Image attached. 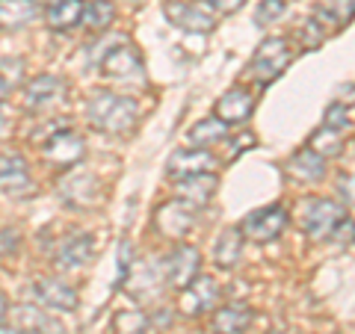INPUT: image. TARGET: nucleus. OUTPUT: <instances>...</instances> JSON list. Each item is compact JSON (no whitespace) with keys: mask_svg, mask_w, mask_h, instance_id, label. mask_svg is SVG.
<instances>
[{"mask_svg":"<svg viewBox=\"0 0 355 334\" xmlns=\"http://www.w3.org/2000/svg\"><path fill=\"white\" fill-rule=\"evenodd\" d=\"M83 0H53L44 9V21H48L51 30H74L83 24Z\"/></svg>","mask_w":355,"mask_h":334,"instance_id":"obj_21","label":"nucleus"},{"mask_svg":"<svg viewBox=\"0 0 355 334\" xmlns=\"http://www.w3.org/2000/svg\"><path fill=\"white\" fill-rule=\"evenodd\" d=\"M311 148L317 154H323V157H338V154H343V133L323 125L311 137Z\"/></svg>","mask_w":355,"mask_h":334,"instance_id":"obj_26","label":"nucleus"},{"mask_svg":"<svg viewBox=\"0 0 355 334\" xmlns=\"http://www.w3.org/2000/svg\"><path fill=\"white\" fill-rule=\"evenodd\" d=\"M219 302V284L210 275H196L190 284L178 290V310L184 317H202Z\"/></svg>","mask_w":355,"mask_h":334,"instance_id":"obj_5","label":"nucleus"},{"mask_svg":"<svg viewBox=\"0 0 355 334\" xmlns=\"http://www.w3.org/2000/svg\"><path fill=\"white\" fill-rule=\"evenodd\" d=\"M65 92V83L57 74H39L24 86V107L27 109H44L57 104Z\"/></svg>","mask_w":355,"mask_h":334,"instance_id":"obj_16","label":"nucleus"},{"mask_svg":"<svg viewBox=\"0 0 355 334\" xmlns=\"http://www.w3.org/2000/svg\"><path fill=\"white\" fill-rule=\"evenodd\" d=\"M39 15L36 0H0V27L21 30Z\"/></svg>","mask_w":355,"mask_h":334,"instance_id":"obj_23","label":"nucleus"},{"mask_svg":"<svg viewBox=\"0 0 355 334\" xmlns=\"http://www.w3.org/2000/svg\"><path fill=\"white\" fill-rule=\"evenodd\" d=\"M340 195H343V202L355 204V175L352 177H343V181H340Z\"/></svg>","mask_w":355,"mask_h":334,"instance_id":"obj_36","label":"nucleus"},{"mask_svg":"<svg viewBox=\"0 0 355 334\" xmlns=\"http://www.w3.org/2000/svg\"><path fill=\"white\" fill-rule=\"evenodd\" d=\"M33 299L42 305V308H51V310H62V314H71L80 305V296L71 284L60 281V278H39L33 281Z\"/></svg>","mask_w":355,"mask_h":334,"instance_id":"obj_10","label":"nucleus"},{"mask_svg":"<svg viewBox=\"0 0 355 334\" xmlns=\"http://www.w3.org/2000/svg\"><path fill=\"white\" fill-rule=\"evenodd\" d=\"M293 36H296V44H299V48H305V51H317L320 44H323L326 33H323V27H320V21L305 18V21H299V27L293 30Z\"/></svg>","mask_w":355,"mask_h":334,"instance_id":"obj_27","label":"nucleus"},{"mask_svg":"<svg viewBox=\"0 0 355 334\" xmlns=\"http://www.w3.org/2000/svg\"><path fill=\"white\" fill-rule=\"evenodd\" d=\"M323 125L326 128H331V130H347L349 128V109L347 107H343L340 101L338 104H329L326 107V116H323Z\"/></svg>","mask_w":355,"mask_h":334,"instance_id":"obj_31","label":"nucleus"},{"mask_svg":"<svg viewBox=\"0 0 355 334\" xmlns=\"http://www.w3.org/2000/svg\"><path fill=\"white\" fill-rule=\"evenodd\" d=\"M0 334H24L21 328H9V326H0Z\"/></svg>","mask_w":355,"mask_h":334,"instance_id":"obj_40","label":"nucleus"},{"mask_svg":"<svg viewBox=\"0 0 355 334\" xmlns=\"http://www.w3.org/2000/svg\"><path fill=\"white\" fill-rule=\"evenodd\" d=\"M196 213H193V204L181 202V198H172V202H163L154 213V228H157L163 237L169 240H181L187 237V231L193 228Z\"/></svg>","mask_w":355,"mask_h":334,"instance_id":"obj_9","label":"nucleus"},{"mask_svg":"<svg viewBox=\"0 0 355 334\" xmlns=\"http://www.w3.org/2000/svg\"><path fill=\"white\" fill-rule=\"evenodd\" d=\"M42 154H44V160H48L51 166H57V169H71V166H77L83 160L86 146H83L80 133L60 130V133H53V137L44 142Z\"/></svg>","mask_w":355,"mask_h":334,"instance_id":"obj_11","label":"nucleus"},{"mask_svg":"<svg viewBox=\"0 0 355 334\" xmlns=\"http://www.w3.org/2000/svg\"><path fill=\"white\" fill-rule=\"evenodd\" d=\"M116 21V3L113 0H89L83 9V27L92 33H101Z\"/></svg>","mask_w":355,"mask_h":334,"instance_id":"obj_25","label":"nucleus"},{"mask_svg":"<svg viewBox=\"0 0 355 334\" xmlns=\"http://www.w3.org/2000/svg\"><path fill=\"white\" fill-rule=\"evenodd\" d=\"M287 12V0H261L258 9H254V24L266 27L272 21H279Z\"/></svg>","mask_w":355,"mask_h":334,"instance_id":"obj_30","label":"nucleus"},{"mask_svg":"<svg viewBox=\"0 0 355 334\" xmlns=\"http://www.w3.org/2000/svg\"><path fill=\"white\" fill-rule=\"evenodd\" d=\"M252 308L249 305H225L214 314V322H210V331L214 334H243L252 326Z\"/></svg>","mask_w":355,"mask_h":334,"instance_id":"obj_20","label":"nucleus"},{"mask_svg":"<svg viewBox=\"0 0 355 334\" xmlns=\"http://www.w3.org/2000/svg\"><path fill=\"white\" fill-rule=\"evenodd\" d=\"M163 12L169 18V24L187 33H210L216 27L214 12L202 3H193V0H166Z\"/></svg>","mask_w":355,"mask_h":334,"instance_id":"obj_7","label":"nucleus"},{"mask_svg":"<svg viewBox=\"0 0 355 334\" xmlns=\"http://www.w3.org/2000/svg\"><path fill=\"white\" fill-rule=\"evenodd\" d=\"M293 60V51L284 39H263L258 48L252 53V62H249V74L254 77V83H272L287 65Z\"/></svg>","mask_w":355,"mask_h":334,"instance_id":"obj_2","label":"nucleus"},{"mask_svg":"<svg viewBox=\"0 0 355 334\" xmlns=\"http://www.w3.org/2000/svg\"><path fill=\"white\" fill-rule=\"evenodd\" d=\"M6 128H9V118H6L3 109H0V137H3V133H6Z\"/></svg>","mask_w":355,"mask_h":334,"instance_id":"obj_39","label":"nucleus"},{"mask_svg":"<svg viewBox=\"0 0 355 334\" xmlns=\"http://www.w3.org/2000/svg\"><path fill=\"white\" fill-rule=\"evenodd\" d=\"M243 3H246V0H207V6L219 15H234L243 9Z\"/></svg>","mask_w":355,"mask_h":334,"instance_id":"obj_33","label":"nucleus"},{"mask_svg":"<svg viewBox=\"0 0 355 334\" xmlns=\"http://www.w3.org/2000/svg\"><path fill=\"white\" fill-rule=\"evenodd\" d=\"M243 246H246V237H243L240 228H225L216 237L214 246V261L222 266V270H234L243 258Z\"/></svg>","mask_w":355,"mask_h":334,"instance_id":"obj_22","label":"nucleus"},{"mask_svg":"<svg viewBox=\"0 0 355 334\" xmlns=\"http://www.w3.org/2000/svg\"><path fill=\"white\" fill-rule=\"evenodd\" d=\"M18 249V231H0V252L9 254V252H15Z\"/></svg>","mask_w":355,"mask_h":334,"instance_id":"obj_35","label":"nucleus"},{"mask_svg":"<svg viewBox=\"0 0 355 334\" xmlns=\"http://www.w3.org/2000/svg\"><path fill=\"white\" fill-rule=\"evenodd\" d=\"M6 95H9V83H6V77L0 74V104L6 101Z\"/></svg>","mask_w":355,"mask_h":334,"instance_id":"obj_37","label":"nucleus"},{"mask_svg":"<svg viewBox=\"0 0 355 334\" xmlns=\"http://www.w3.org/2000/svg\"><path fill=\"white\" fill-rule=\"evenodd\" d=\"M101 74L113 77V80H130V77L142 74V57L133 44H116L113 51L104 53L101 60Z\"/></svg>","mask_w":355,"mask_h":334,"instance_id":"obj_13","label":"nucleus"},{"mask_svg":"<svg viewBox=\"0 0 355 334\" xmlns=\"http://www.w3.org/2000/svg\"><path fill=\"white\" fill-rule=\"evenodd\" d=\"M92 258H95L92 234H71V237L62 243V249L57 252V266L65 272H71V270H83Z\"/></svg>","mask_w":355,"mask_h":334,"instance_id":"obj_18","label":"nucleus"},{"mask_svg":"<svg viewBox=\"0 0 355 334\" xmlns=\"http://www.w3.org/2000/svg\"><path fill=\"white\" fill-rule=\"evenodd\" d=\"M86 116L89 125L98 128L101 133H128L133 128V121L139 116V107L130 95H119V92H95L86 104Z\"/></svg>","mask_w":355,"mask_h":334,"instance_id":"obj_1","label":"nucleus"},{"mask_svg":"<svg viewBox=\"0 0 355 334\" xmlns=\"http://www.w3.org/2000/svg\"><path fill=\"white\" fill-rule=\"evenodd\" d=\"M216 186H219V177L214 172L190 175V177H181V181H178L175 198H181V202L193 204V207H202L216 195Z\"/></svg>","mask_w":355,"mask_h":334,"instance_id":"obj_17","label":"nucleus"},{"mask_svg":"<svg viewBox=\"0 0 355 334\" xmlns=\"http://www.w3.org/2000/svg\"><path fill=\"white\" fill-rule=\"evenodd\" d=\"M225 137H228V125L216 116L196 121V125L187 130V139H190L196 148H210V146H216V142H222Z\"/></svg>","mask_w":355,"mask_h":334,"instance_id":"obj_24","label":"nucleus"},{"mask_svg":"<svg viewBox=\"0 0 355 334\" xmlns=\"http://www.w3.org/2000/svg\"><path fill=\"white\" fill-rule=\"evenodd\" d=\"M57 198L69 207H92L101 198V181L92 172L71 169L57 184Z\"/></svg>","mask_w":355,"mask_h":334,"instance_id":"obj_6","label":"nucleus"},{"mask_svg":"<svg viewBox=\"0 0 355 334\" xmlns=\"http://www.w3.org/2000/svg\"><path fill=\"white\" fill-rule=\"evenodd\" d=\"M0 193L24 198L33 193V177L21 154H0Z\"/></svg>","mask_w":355,"mask_h":334,"instance_id":"obj_12","label":"nucleus"},{"mask_svg":"<svg viewBox=\"0 0 355 334\" xmlns=\"http://www.w3.org/2000/svg\"><path fill=\"white\" fill-rule=\"evenodd\" d=\"M317 15H320V21H329V24H338V27L347 24V21H352L349 0H320Z\"/></svg>","mask_w":355,"mask_h":334,"instance_id":"obj_29","label":"nucleus"},{"mask_svg":"<svg viewBox=\"0 0 355 334\" xmlns=\"http://www.w3.org/2000/svg\"><path fill=\"white\" fill-rule=\"evenodd\" d=\"M331 237H335V243H343V246H347V243H355V225L349 219H343L340 225L335 228V234H331Z\"/></svg>","mask_w":355,"mask_h":334,"instance_id":"obj_34","label":"nucleus"},{"mask_svg":"<svg viewBox=\"0 0 355 334\" xmlns=\"http://www.w3.org/2000/svg\"><path fill=\"white\" fill-rule=\"evenodd\" d=\"M287 228V210L282 204H270L261 210H252V213L240 222L243 237L252 243H272L279 240Z\"/></svg>","mask_w":355,"mask_h":334,"instance_id":"obj_4","label":"nucleus"},{"mask_svg":"<svg viewBox=\"0 0 355 334\" xmlns=\"http://www.w3.org/2000/svg\"><path fill=\"white\" fill-rule=\"evenodd\" d=\"M113 328L119 334H146L148 331V317L142 310L130 308V310H119L113 319Z\"/></svg>","mask_w":355,"mask_h":334,"instance_id":"obj_28","label":"nucleus"},{"mask_svg":"<svg viewBox=\"0 0 355 334\" xmlns=\"http://www.w3.org/2000/svg\"><path fill=\"white\" fill-rule=\"evenodd\" d=\"M130 261H133V246H130L128 240H121V243H119V284L128 278Z\"/></svg>","mask_w":355,"mask_h":334,"instance_id":"obj_32","label":"nucleus"},{"mask_svg":"<svg viewBox=\"0 0 355 334\" xmlns=\"http://www.w3.org/2000/svg\"><path fill=\"white\" fill-rule=\"evenodd\" d=\"M252 109H254V98L246 86H234V89H228L225 95L216 101L214 107V116L222 118L225 125H243L249 116H252Z\"/></svg>","mask_w":355,"mask_h":334,"instance_id":"obj_14","label":"nucleus"},{"mask_svg":"<svg viewBox=\"0 0 355 334\" xmlns=\"http://www.w3.org/2000/svg\"><path fill=\"white\" fill-rule=\"evenodd\" d=\"M6 310H9V302H6V296H3V290H0V322H3V317H6Z\"/></svg>","mask_w":355,"mask_h":334,"instance_id":"obj_38","label":"nucleus"},{"mask_svg":"<svg viewBox=\"0 0 355 334\" xmlns=\"http://www.w3.org/2000/svg\"><path fill=\"white\" fill-rule=\"evenodd\" d=\"M349 15L355 18V0H349Z\"/></svg>","mask_w":355,"mask_h":334,"instance_id":"obj_41","label":"nucleus"},{"mask_svg":"<svg viewBox=\"0 0 355 334\" xmlns=\"http://www.w3.org/2000/svg\"><path fill=\"white\" fill-rule=\"evenodd\" d=\"M216 166V157L210 154L207 148H184V151H175L169 163H166V172L172 177H190V175H202V172H214Z\"/></svg>","mask_w":355,"mask_h":334,"instance_id":"obj_15","label":"nucleus"},{"mask_svg":"<svg viewBox=\"0 0 355 334\" xmlns=\"http://www.w3.org/2000/svg\"><path fill=\"white\" fill-rule=\"evenodd\" d=\"M198 270H202V254H198V249H193V246H178L163 258V278L169 287H175V290H181V287L190 284L198 275Z\"/></svg>","mask_w":355,"mask_h":334,"instance_id":"obj_8","label":"nucleus"},{"mask_svg":"<svg viewBox=\"0 0 355 334\" xmlns=\"http://www.w3.org/2000/svg\"><path fill=\"white\" fill-rule=\"evenodd\" d=\"M24 334H44V331H39V328H30V331H24Z\"/></svg>","mask_w":355,"mask_h":334,"instance_id":"obj_42","label":"nucleus"},{"mask_svg":"<svg viewBox=\"0 0 355 334\" xmlns=\"http://www.w3.org/2000/svg\"><path fill=\"white\" fill-rule=\"evenodd\" d=\"M343 219H347L343 204L331 202V198H308L305 216H302V231L311 240H329Z\"/></svg>","mask_w":355,"mask_h":334,"instance_id":"obj_3","label":"nucleus"},{"mask_svg":"<svg viewBox=\"0 0 355 334\" xmlns=\"http://www.w3.org/2000/svg\"><path fill=\"white\" fill-rule=\"evenodd\" d=\"M270 334H284V331H270Z\"/></svg>","mask_w":355,"mask_h":334,"instance_id":"obj_43","label":"nucleus"},{"mask_svg":"<svg viewBox=\"0 0 355 334\" xmlns=\"http://www.w3.org/2000/svg\"><path fill=\"white\" fill-rule=\"evenodd\" d=\"M287 175L293 177L299 184H314L320 177L326 175V157L323 154H317L311 146L299 148L291 160H287Z\"/></svg>","mask_w":355,"mask_h":334,"instance_id":"obj_19","label":"nucleus"}]
</instances>
